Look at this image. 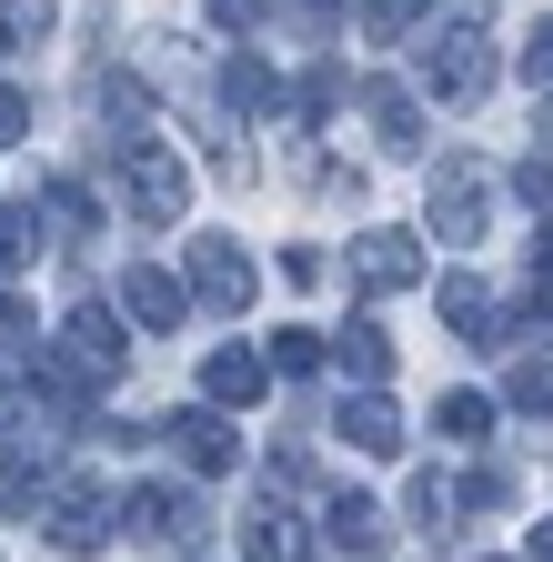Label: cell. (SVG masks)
Segmentation results:
<instances>
[{
    "label": "cell",
    "mask_w": 553,
    "mask_h": 562,
    "mask_svg": "<svg viewBox=\"0 0 553 562\" xmlns=\"http://www.w3.org/2000/svg\"><path fill=\"white\" fill-rule=\"evenodd\" d=\"M41 532H51V552H71V562H91V552H101V542L121 532V513L101 503L91 482H60V492H51V513H41Z\"/></svg>",
    "instance_id": "1"
},
{
    "label": "cell",
    "mask_w": 553,
    "mask_h": 562,
    "mask_svg": "<svg viewBox=\"0 0 553 562\" xmlns=\"http://www.w3.org/2000/svg\"><path fill=\"white\" fill-rule=\"evenodd\" d=\"M483 191H494L483 161H443V181H433V232L443 241H473L483 222H494V201H483Z\"/></svg>",
    "instance_id": "2"
},
{
    "label": "cell",
    "mask_w": 553,
    "mask_h": 562,
    "mask_svg": "<svg viewBox=\"0 0 553 562\" xmlns=\"http://www.w3.org/2000/svg\"><path fill=\"white\" fill-rule=\"evenodd\" d=\"M131 222H181V191H191V171H181V151H152V140H142V151H131Z\"/></svg>",
    "instance_id": "3"
},
{
    "label": "cell",
    "mask_w": 553,
    "mask_h": 562,
    "mask_svg": "<svg viewBox=\"0 0 553 562\" xmlns=\"http://www.w3.org/2000/svg\"><path fill=\"white\" fill-rule=\"evenodd\" d=\"M191 271H201V302H212V312H242L252 302V251L232 232H201L191 241Z\"/></svg>",
    "instance_id": "4"
},
{
    "label": "cell",
    "mask_w": 553,
    "mask_h": 562,
    "mask_svg": "<svg viewBox=\"0 0 553 562\" xmlns=\"http://www.w3.org/2000/svg\"><path fill=\"white\" fill-rule=\"evenodd\" d=\"M121 513H131V532H142V542H191V532H201V503H191L181 482H142Z\"/></svg>",
    "instance_id": "5"
},
{
    "label": "cell",
    "mask_w": 553,
    "mask_h": 562,
    "mask_svg": "<svg viewBox=\"0 0 553 562\" xmlns=\"http://www.w3.org/2000/svg\"><path fill=\"white\" fill-rule=\"evenodd\" d=\"M162 432H172V452H181L191 472H232V462H242V442H232V422H222V412H172Z\"/></svg>",
    "instance_id": "6"
},
{
    "label": "cell",
    "mask_w": 553,
    "mask_h": 562,
    "mask_svg": "<svg viewBox=\"0 0 553 562\" xmlns=\"http://www.w3.org/2000/svg\"><path fill=\"white\" fill-rule=\"evenodd\" d=\"M71 362H81L91 382H111V372L131 362V351H121V322H111L101 302H81V312H71Z\"/></svg>",
    "instance_id": "7"
},
{
    "label": "cell",
    "mask_w": 553,
    "mask_h": 562,
    "mask_svg": "<svg viewBox=\"0 0 553 562\" xmlns=\"http://www.w3.org/2000/svg\"><path fill=\"white\" fill-rule=\"evenodd\" d=\"M412 261H423V251H412V232H363V241H353L363 292H402V281H412Z\"/></svg>",
    "instance_id": "8"
},
{
    "label": "cell",
    "mask_w": 553,
    "mask_h": 562,
    "mask_svg": "<svg viewBox=\"0 0 553 562\" xmlns=\"http://www.w3.org/2000/svg\"><path fill=\"white\" fill-rule=\"evenodd\" d=\"M342 442H353V452H373V462H392V452H402V412H392L383 392L342 402Z\"/></svg>",
    "instance_id": "9"
},
{
    "label": "cell",
    "mask_w": 553,
    "mask_h": 562,
    "mask_svg": "<svg viewBox=\"0 0 553 562\" xmlns=\"http://www.w3.org/2000/svg\"><path fill=\"white\" fill-rule=\"evenodd\" d=\"M433 81H443V101H473L483 81H494V50H483V31H453V41L433 50Z\"/></svg>",
    "instance_id": "10"
},
{
    "label": "cell",
    "mask_w": 553,
    "mask_h": 562,
    "mask_svg": "<svg viewBox=\"0 0 553 562\" xmlns=\"http://www.w3.org/2000/svg\"><path fill=\"white\" fill-rule=\"evenodd\" d=\"M201 392H212L222 412L232 402H262L272 392V362H262V351H212V362H201Z\"/></svg>",
    "instance_id": "11"
},
{
    "label": "cell",
    "mask_w": 553,
    "mask_h": 562,
    "mask_svg": "<svg viewBox=\"0 0 553 562\" xmlns=\"http://www.w3.org/2000/svg\"><path fill=\"white\" fill-rule=\"evenodd\" d=\"M121 302H131V322H142V331H172V322H181V281L142 261V271H121Z\"/></svg>",
    "instance_id": "12"
},
{
    "label": "cell",
    "mask_w": 553,
    "mask_h": 562,
    "mask_svg": "<svg viewBox=\"0 0 553 562\" xmlns=\"http://www.w3.org/2000/svg\"><path fill=\"white\" fill-rule=\"evenodd\" d=\"M242 552H252V562H302V522H292V513H272V503H262V513L242 522Z\"/></svg>",
    "instance_id": "13"
},
{
    "label": "cell",
    "mask_w": 553,
    "mask_h": 562,
    "mask_svg": "<svg viewBox=\"0 0 553 562\" xmlns=\"http://www.w3.org/2000/svg\"><path fill=\"white\" fill-rule=\"evenodd\" d=\"M443 322H453L463 341H483V331H494V292H483L473 271H453V281H443Z\"/></svg>",
    "instance_id": "14"
},
{
    "label": "cell",
    "mask_w": 553,
    "mask_h": 562,
    "mask_svg": "<svg viewBox=\"0 0 553 562\" xmlns=\"http://www.w3.org/2000/svg\"><path fill=\"white\" fill-rule=\"evenodd\" d=\"M373 121H383V151H412V140H423V121H412V91H373Z\"/></svg>",
    "instance_id": "15"
},
{
    "label": "cell",
    "mask_w": 553,
    "mask_h": 562,
    "mask_svg": "<svg viewBox=\"0 0 553 562\" xmlns=\"http://www.w3.org/2000/svg\"><path fill=\"white\" fill-rule=\"evenodd\" d=\"M342 372H363V382H383V372H392V341H383L373 322H353V331H342Z\"/></svg>",
    "instance_id": "16"
},
{
    "label": "cell",
    "mask_w": 553,
    "mask_h": 562,
    "mask_svg": "<svg viewBox=\"0 0 553 562\" xmlns=\"http://www.w3.org/2000/svg\"><path fill=\"white\" fill-rule=\"evenodd\" d=\"M483 422H494V412H483V392H453V402H443V432H453V442H483Z\"/></svg>",
    "instance_id": "17"
},
{
    "label": "cell",
    "mask_w": 553,
    "mask_h": 562,
    "mask_svg": "<svg viewBox=\"0 0 553 562\" xmlns=\"http://www.w3.org/2000/svg\"><path fill=\"white\" fill-rule=\"evenodd\" d=\"M312 362H322L312 331H272V372H312Z\"/></svg>",
    "instance_id": "18"
},
{
    "label": "cell",
    "mask_w": 553,
    "mask_h": 562,
    "mask_svg": "<svg viewBox=\"0 0 553 562\" xmlns=\"http://www.w3.org/2000/svg\"><path fill=\"white\" fill-rule=\"evenodd\" d=\"M412 21H423V0H373V21H363V31H373V41H402Z\"/></svg>",
    "instance_id": "19"
},
{
    "label": "cell",
    "mask_w": 553,
    "mask_h": 562,
    "mask_svg": "<svg viewBox=\"0 0 553 562\" xmlns=\"http://www.w3.org/2000/svg\"><path fill=\"white\" fill-rule=\"evenodd\" d=\"M513 402H523V412H553V362H533V372H513Z\"/></svg>",
    "instance_id": "20"
},
{
    "label": "cell",
    "mask_w": 553,
    "mask_h": 562,
    "mask_svg": "<svg viewBox=\"0 0 553 562\" xmlns=\"http://www.w3.org/2000/svg\"><path fill=\"white\" fill-rule=\"evenodd\" d=\"M41 241V222H31V211H0V261H21Z\"/></svg>",
    "instance_id": "21"
},
{
    "label": "cell",
    "mask_w": 553,
    "mask_h": 562,
    "mask_svg": "<svg viewBox=\"0 0 553 562\" xmlns=\"http://www.w3.org/2000/svg\"><path fill=\"white\" fill-rule=\"evenodd\" d=\"M0 341H21V351H31V302H21V292H0Z\"/></svg>",
    "instance_id": "22"
},
{
    "label": "cell",
    "mask_w": 553,
    "mask_h": 562,
    "mask_svg": "<svg viewBox=\"0 0 553 562\" xmlns=\"http://www.w3.org/2000/svg\"><path fill=\"white\" fill-rule=\"evenodd\" d=\"M513 191H523V201H533V211H553V161H533V171H523V181H513Z\"/></svg>",
    "instance_id": "23"
},
{
    "label": "cell",
    "mask_w": 553,
    "mask_h": 562,
    "mask_svg": "<svg viewBox=\"0 0 553 562\" xmlns=\"http://www.w3.org/2000/svg\"><path fill=\"white\" fill-rule=\"evenodd\" d=\"M21 131H31V101H21V91H0V140H21Z\"/></svg>",
    "instance_id": "24"
},
{
    "label": "cell",
    "mask_w": 553,
    "mask_h": 562,
    "mask_svg": "<svg viewBox=\"0 0 553 562\" xmlns=\"http://www.w3.org/2000/svg\"><path fill=\"white\" fill-rule=\"evenodd\" d=\"M523 70H533V81H553V21L533 31V50H523Z\"/></svg>",
    "instance_id": "25"
},
{
    "label": "cell",
    "mask_w": 553,
    "mask_h": 562,
    "mask_svg": "<svg viewBox=\"0 0 553 562\" xmlns=\"http://www.w3.org/2000/svg\"><path fill=\"white\" fill-rule=\"evenodd\" d=\"M222 21H262V0H222Z\"/></svg>",
    "instance_id": "26"
},
{
    "label": "cell",
    "mask_w": 553,
    "mask_h": 562,
    "mask_svg": "<svg viewBox=\"0 0 553 562\" xmlns=\"http://www.w3.org/2000/svg\"><path fill=\"white\" fill-rule=\"evenodd\" d=\"M533 562H553V522H543V532H533Z\"/></svg>",
    "instance_id": "27"
}]
</instances>
